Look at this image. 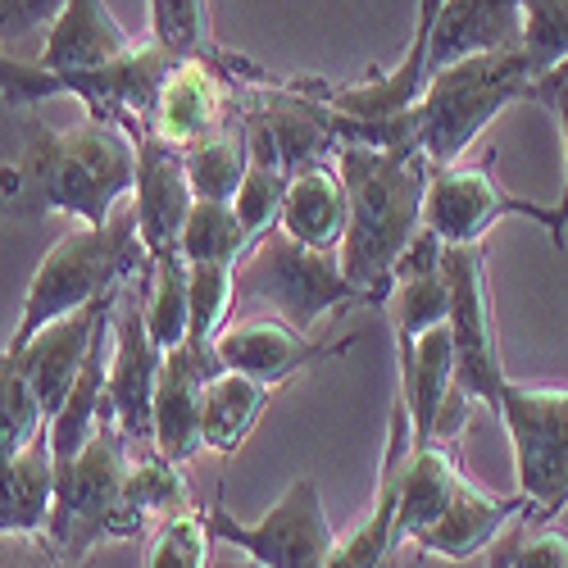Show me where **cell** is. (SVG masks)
Instances as JSON below:
<instances>
[{
  "label": "cell",
  "mask_w": 568,
  "mask_h": 568,
  "mask_svg": "<svg viewBox=\"0 0 568 568\" xmlns=\"http://www.w3.org/2000/svg\"><path fill=\"white\" fill-rule=\"evenodd\" d=\"M0 568H78L55 555L41 532H6L0 537Z\"/></svg>",
  "instance_id": "obj_39"
},
{
  "label": "cell",
  "mask_w": 568,
  "mask_h": 568,
  "mask_svg": "<svg viewBox=\"0 0 568 568\" xmlns=\"http://www.w3.org/2000/svg\"><path fill=\"white\" fill-rule=\"evenodd\" d=\"M128 468H132V446L119 433L114 409L105 400L97 437H91L73 459H55V505H51V524H45L41 537L55 546L60 559L87 568L97 546L132 541V537L146 532L123 500Z\"/></svg>",
  "instance_id": "obj_4"
},
{
  "label": "cell",
  "mask_w": 568,
  "mask_h": 568,
  "mask_svg": "<svg viewBox=\"0 0 568 568\" xmlns=\"http://www.w3.org/2000/svg\"><path fill=\"white\" fill-rule=\"evenodd\" d=\"M214 51L201 60H178L155 97L151 132L178 151L196 146V141L236 123V82L227 78V69L219 64Z\"/></svg>",
  "instance_id": "obj_14"
},
{
  "label": "cell",
  "mask_w": 568,
  "mask_h": 568,
  "mask_svg": "<svg viewBox=\"0 0 568 568\" xmlns=\"http://www.w3.org/2000/svg\"><path fill=\"white\" fill-rule=\"evenodd\" d=\"M355 342L364 337L351 333L337 342H314L310 333H296L292 323H282L273 314H242V318H227V327L214 337V359L227 373H246V377H260V383L287 387L292 377H301L323 359H337Z\"/></svg>",
  "instance_id": "obj_13"
},
{
  "label": "cell",
  "mask_w": 568,
  "mask_h": 568,
  "mask_svg": "<svg viewBox=\"0 0 568 568\" xmlns=\"http://www.w3.org/2000/svg\"><path fill=\"white\" fill-rule=\"evenodd\" d=\"M64 0H0V41L28 37L32 28H51Z\"/></svg>",
  "instance_id": "obj_40"
},
{
  "label": "cell",
  "mask_w": 568,
  "mask_h": 568,
  "mask_svg": "<svg viewBox=\"0 0 568 568\" xmlns=\"http://www.w3.org/2000/svg\"><path fill=\"white\" fill-rule=\"evenodd\" d=\"M45 428H51V418H45L41 396L28 383L19 355L0 351V459L28 450Z\"/></svg>",
  "instance_id": "obj_29"
},
{
  "label": "cell",
  "mask_w": 568,
  "mask_h": 568,
  "mask_svg": "<svg viewBox=\"0 0 568 568\" xmlns=\"http://www.w3.org/2000/svg\"><path fill=\"white\" fill-rule=\"evenodd\" d=\"M123 500H128L132 518H136V524L146 528V532H151L155 524H164V518L182 514V509H196L182 464L164 459L160 450H132V468H128V483H123Z\"/></svg>",
  "instance_id": "obj_28"
},
{
  "label": "cell",
  "mask_w": 568,
  "mask_h": 568,
  "mask_svg": "<svg viewBox=\"0 0 568 568\" xmlns=\"http://www.w3.org/2000/svg\"><path fill=\"white\" fill-rule=\"evenodd\" d=\"M141 310H146V333L169 355L192 333V282H186L182 251L151 255L146 282H141Z\"/></svg>",
  "instance_id": "obj_26"
},
{
  "label": "cell",
  "mask_w": 568,
  "mask_h": 568,
  "mask_svg": "<svg viewBox=\"0 0 568 568\" xmlns=\"http://www.w3.org/2000/svg\"><path fill=\"white\" fill-rule=\"evenodd\" d=\"M146 268H151V251L141 242L136 210L128 196L101 227H78L45 251V260L37 264V273L28 282L19 327L10 333L6 351H23L41 327H51L87 305L114 296L128 282L146 277Z\"/></svg>",
  "instance_id": "obj_3"
},
{
  "label": "cell",
  "mask_w": 568,
  "mask_h": 568,
  "mask_svg": "<svg viewBox=\"0 0 568 568\" xmlns=\"http://www.w3.org/2000/svg\"><path fill=\"white\" fill-rule=\"evenodd\" d=\"M282 196H287V173H277L268 164H251L242 192H236V201H232V214H236V223H242L251 246L282 223Z\"/></svg>",
  "instance_id": "obj_35"
},
{
  "label": "cell",
  "mask_w": 568,
  "mask_h": 568,
  "mask_svg": "<svg viewBox=\"0 0 568 568\" xmlns=\"http://www.w3.org/2000/svg\"><path fill=\"white\" fill-rule=\"evenodd\" d=\"M537 82L541 78L524 51H491V55L446 64L433 73L423 101L409 110L414 141L423 146V155L433 160V169H446V164L464 160L473 151V141L509 105L532 101Z\"/></svg>",
  "instance_id": "obj_5"
},
{
  "label": "cell",
  "mask_w": 568,
  "mask_h": 568,
  "mask_svg": "<svg viewBox=\"0 0 568 568\" xmlns=\"http://www.w3.org/2000/svg\"><path fill=\"white\" fill-rule=\"evenodd\" d=\"M464 478L468 473L450 446H442V442L409 446V455L400 464V483H396V524H392L396 550H400V541H414L423 528L437 524Z\"/></svg>",
  "instance_id": "obj_22"
},
{
  "label": "cell",
  "mask_w": 568,
  "mask_h": 568,
  "mask_svg": "<svg viewBox=\"0 0 568 568\" xmlns=\"http://www.w3.org/2000/svg\"><path fill=\"white\" fill-rule=\"evenodd\" d=\"M223 373L214 359V346L182 342L164 355L160 383H155V450L173 464H186L205 450L201 442V405L210 377Z\"/></svg>",
  "instance_id": "obj_16"
},
{
  "label": "cell",
  "mask_w": 568,
  "mask_h": 568,
  "mask_svg": "<svg viewBox=\"0 0 568 568\" xmlns=\"http://www.w3.org/2000/svg\"><path fill=\"white\" fill-rule=\"evenodd\" d=\"M364 305V296L346 282L337 251H310L292 242L282 227L242 255L236 264V287H232V318L242 314H273L292 323L296 333H314V323Z\"/></svg>",
  "instance_id": "obj_6"
},
{
  "label": "cell",
  "mask_w": 568,
  "mask_h": 568,
  "mask_svg": "<svg viewBox=\"0 0 568 568\" xmlns=\"http://www.w3.org/2000/svg\"><path fill=\"white\" fill-rule=\"evenodd\" d=\"M442 6L446 0H418L414 37L387 73H373L355 87H337V82H323V78H292V87L314 97L318 105H327L333 114L355 119V123H387L396 114H409L433 82V28H437Z\"/></svg>",
  "instance_id": "obj_11"
},
{
  "label": "cell",
  "mask_w": 568,
  "mask_h": 568,
  "mask_svg": "<svg viewBox=\"0 0 568 568\" xmlns=\"http://www.w3.org/2000/svg\"><path fill=\"white\" fill-rule=\"evenodd\" d=\"M55 505V455L51 428L14 459H0V537L6 532H45Z\"/></svg>",
  "instance_id": "obj_25"
},
{
  "label": "cell",
  "mask_w": 568,
  "mask_h": 568,
  "mask_svg": "<svg viewBox=\"0 0 568 568\" xmlns=\"http://www.w3.org/2000/svg\"><path fill=\"white\" fill-rule=\"evenodd\" d=\"M0 214H6V201H0Z\"/></svg>",
  "instance_id": "obj_44"
},
{
  "label": "cell",
  "mask_w": 568,
  "mask_h": 568,
  "mask_svg": "<svg viewBox=\"0 0 568 568\" xmlns=\"http://www.w3.org/2000/svg\"><path fill=\"white\" fill-rule=\"evenodd\" d=\"M114 296H119V292H114ZM114 296L87 305V310L69 314V318H60V323H51V327H41V333H37L23 351H10V355H19L28 383L37 387L45 418H55V414L64 409V400H69V392H73V383H78V373H82L91 346H97L101 323H105L110 310H114Z\"/></svg>",
  "instance_id": "obj_17"
},
{
  "label": "cell",
  "mask_w": 568,
  "mask_h": 568,
  "mask_svg": "<svg viewBox=\"0 0 568 568\" xmlns=\"http://www.w3.org/2000/svg\"><path fill=\"white\" fill-rule=\"evenodd\" d=\"M550 78H568V60H564V64H559V69H555ZM541 82H546V78H541Z\"/></svg>",
  "instance_id": "obj_43"
},
{
  "label": "cell",
  "mask_w": 568,
  "mask_h": 568,
  "mask_svg": "<svg viewBox=\"0 0 568 568\" xmlns=\"http://www.w3.org/2000/svg\"><path fill=\"white\" fill-rule=\"evenodd\" d=\"M151 41L178 60H201L214 51L210 41V0H146Z\"/></svg>",
  "instance_id": "obj_33"
},
{
  "label": "cell",
  "mask_w": 568,
  "mask_h": 568,
  "mask_svg": "<svg viewBox=\"0 0 568 568\" xmlns=\"http://www.w3.org/2000/svg\"><path fill=\"white\" fill-rule=\"evenodd\" d=\"M223 568H264V564H255V559H236V564H223Z\"/></svg>",
  "instance_id": "obj_42"
},
{
  "label": "cell",
  "mask_w": 568,
  "mask_h": 568,
  "mask_svg": "<svg viewBox=\"0 0 568 568\" xmlns=\"http://www.w3.org/2000/svg\"><path fill=\"white\" fill-rule=\"evenodd\" d=\"M337 169L346 182V236H342V273L364 296V305L383 310L396 282V264L423 232V201H428L433 160L418 141L400 146H342Z\"/></svg>",
  "instance_id": "obj_2"
},
{
  "label": "cell",
  "mask_w": 568,
  "mask_h": 568,
  "mask_svg": "<svg viewBox=\"0 0 568 568\" xmlns=\"http://www.w3.org/2000/svg\"><path fill=\"white\" fill-rule=\"evenodd\" d=\"M496 414L514 446L518 496L528 500L524 528H546L568 505V387H528L509 377Z\"/></svg>",
  "instance_id": "obj_7"
},
{
  "label": "cell",
  "mask_w": 568,
  "mask_h": 568,
  "mask_svg": "<svg viewBox=\"0 0 568 568\" xmlns=\"http://www.w3.org/2000/svg\"><path fill=\"white\" fill-rule=\"evenodd\" d=\"M518 51L528 55L537 78H550L568 60V0H524V41Z\"/></svg>",
  "instance_id": "obj_34"
},
{
  "label": "cell",
  "mask_w": 568,
  "mask_h": 568,
  "mask_svg": "<svg viewBox=\"0 0 568 568\" xmlns=\"http://www.w3.org/2000/svg\"><path fill=\"white\" fill-rule=\"evenodd\" d=\"M524 532H528L524 524H514V528L491 546V564H487V568H509V564H514V546H518V537H524Z\"/></svg>",
  "instance_id": "obj_41"
},
{
  "label": "cell",
  "mask_w": 568,
  "mask_h": 568,
  "mask_svg": "<svg viewBox=\"0 0 568 568\" xmlns=\"http://www.w3.org/2000/svg\"><path fill=\"white\" fill-rule=\"evenodd\" d=\"M532 101L546 105L559 119V136H564V186H559V201L550 205V246L564 251L568 246V78H546L537 82Z\"/></svg>",
  "instance_id": "obj_37"
},
{
  "label": "cell",
  "mask_w": 568,
  "mask_h": 568,
  "mask_svg": "<svg viewBox=\"0 0 568 568\" xmlns=\"http://www.w3.org/2000/svg\"><path fill=\"white\" fill-rule=\"evenodd\" d=\"M0 97H6V105L14 114H23V110L32 114L37 105L69 97V91H64V78L55 69H45L37 60H14V55L0 51Z\"/></svg>",
  "instance_id": "obj_36"
},
{
  "label": "cell",
  "mask_w": 568,
  "mask_h": 568,
  "mask_svg": "<svg viewBox=\"0 0 568 568\" xmlns=\"http://www.w3.org/2000/svg\"><path fill=\"white\" fill-rule=\"evenodd\" d=\"M205 524L214 541L236 546L246 559L264 568H327L337 550V532H333V518H327L323 491L310 478H296L260 524H242L214 496L205 509Z\"/></svg>",
  "instance_id": "obj_8"
},
{
  "label": "cell",
  "mask_w": 568,
  "mask_h": 568,
  "mask_svg": "<svg viewBox=\"0 0 568 568\" xmlns=\"http://www.w3.org/2000/svg\"><path fill=\"white\" fill-rule=\"evenodd\" d=\"M346 219H351V201H346V182L337 160L323 164H305L296 173H287V196H282V232L292 242L310 246V251H342L346 236Z\"/></svg>",
  "instance_id": "obj_21"
},
{
  "label": "cell",
  "mask_w": 568,
  "mask_h": 568,
  "mask_svg": "<svg viewBox=\"0 0 568 568\" xmlns=\"http://www.w3.org/2000/svg\"><path fill=\"white\" fill-rule=\"evenodd\" d=\"M214 532L205 524V509H182L151 528L141 568H210Z\"/></svg>",
  "instance_id": "obj_31"
},
{
  "label": "cell",
  "mask_w": 568,
  "mask_h": 568,
  "mask_svg": "<svg viewBox=\"0 0 568 568\" xmlns=\"http://www.w3.org/2000/svg\"><path fill=\"white\" fill-rule=\"evenodd\" d=\"M141 282L136 277L114 296V355H110V409L119 433L132 450H155V383L164 351L146 333V310H141Z\"/></svg>",
  "instance_id": "obj_12"
},
{
  "label": "cell",
  "mask_w": 568,
  "mask_h": 568,
  "mask_svg": "<svg viewBox=\"0 0 568 568\" xmlns=\"http://www.w3.org/2000/svg\"><path fill=\"white\" fill-rule=\"evenodd\" d=\"M396 396L409 409V433L414 446H433L437 442V418L446 400L455 396V346H450V327L437 323L418 337L414 359L396 368Z\"/></svg>",
  "instance_id": "obj_23"
},
{
  "label": "cell",
  "mask_w": 568,
  "mask_h": 568,
  "mask_svg": "<svg viewBox=\"0 0 568 568\" xmlns=\"http://www.w3.org/2000/svg\"><path fill=\"white\" fill-rule=\"evenodd\" d=\"M282 387L273 383H260V377H246V373H214L210 377V387H205V405H201V442L205 450L214 455H236L251 433H255V423L264 418V409L277 400Z\"/></svg>",
  "instance_id": "obj_24"
},
{
  "label": "cell",
  "mask_w": 568,
  "mask_h": 568,
  "mask_svg": "<svg viewBox=\"0 0 568 568\" xmlns=\"http://www.w3.org/2000/svg\"><path fill=\"white\" fill-rule=\"evenodd\" d=\"M182 164H186V182H192V196L196 201H214V205H232L242 182L251 173V141H246V128L236 119L232 128L196 141V146L182 151Z\"/></svg>",
  "instance_id": "obj_27"
},
{
  "label": "cell",
  "mask_w": 568,
  "mask_h": 568,
  "mask_svg": "<svg viewBox=\"0 0 568 568\" xmlns=\"http://www.w3.org/2000/svg\"><path fill=\"white\" fill-rule=\"evenodd\" d=\"M442 273L450 292V346H455V387L473 400L500 409V396L509 387V373L496 351V323H491V296H487V251L483 246H442Z\"/></svg>",
  "instance_id": "obj_9"
},
{
  "label": "cell",
  "mask_w": 568,
  "mask_h": 568,
  "mask_svg": "<svg viewBox=\"0 0 568 568\" xmlns=\"http://www.w3.org/2000/svg\"><path fill=\"white\" fill-rule=\"evenodd\" d=\"M524 0H446L433 28V73L473 55L518 51Z\"/></svg>",
  "instance_id": "obj_20"
},
{
  "label": "cell",
  "mask_w": 568,
  "mask_h": 568,
  "mask_svg": "<svg viewBox=\"0 0 568 568\" xmlns=\"http://www.w3.org/2000/svg\"><path fill=\"white\" fill-rule=\"evenodd\" d=\"M509 568H568V532L559 528H528L514 546Z\"/></svg>",
  "instance_id": "obj_38"
},
{
  "label": "cell",
  "mask_w": 568,
  "mask_h": 568,
  "mask_svg": "<svg viewBox=\"0 0 568 568\" xmlns=\"http://www.w3.org/2000/svg\"><path fill=\"white\" fill-rule=\"evenodd\" d=\"M182 260L186 264H205V260H223V264H242V255L251 251L242 223H236L232 205H214V201H196L182 227Z\"/></svg>",
  "instance_id": "obj_30"
},
{
  "label": "cell",
  "mask_w": 568,
  "mask_h": 568,
  "mask_svg": "<svg viewBox=\"0 0 568 568\" xmlns=\"http://www.w3.org/2000/svg\"><path fill=\"white\" fill-rule=\"evenodd\" d=\"M186 282H192V333L186 342L214 346V337L232 318V287H236V264L205 260V264H186Z\"/></svg>",
  "instance_id": "obj_32"
},
{
  "label": "cell",
  "mask_w": 568,
  "mask_h": 568,
  "mask_svg": "<svg viewBox=\"0 0 568 568\" xmlns=\"http://www.w3.org/2000/svg\"><path fill=\"white\" fill-rule=\"evenodd\" d=\"M528 514V500L524 496H491L483 491L478 483H459L455 500L446 505V514L437 518L433 528H423L414 537V550L418 555H437V559H450V564H464L473 555L491 550L514 524H524Z\"/></svg>",
  "instance_id": "obj_18"
},
{
  "label": "cell",
  "mask_w": 568,
  "mask_h": 568,
  "mask_svg": "<svg viewBox=\"0 0 568 568\" xmlns=\"http://www.w3.org/2000/svg\"><path fill=\"white\" fill-rule=\"evenodd\" d=\"M136 45V37L110 14L105 0H64V10L45 28V45L37 64L55 69V73H73V69H101L114 64L119 55H128Z\"/></svg>",
  "instance_id": "obj_19"
},
{
  "label": "cell",
  "mask_w": 568,
  "mask_h": 568,
  "mask_svg": "<svg viewBox=\"0 0 568 568\" xmlns=\"http://www.w3.org/2000/svg\"><path fill=\"white\" fill-rule=\"evenodd\" d=\"M496 155L483 160H455L446 169H433L428 201H423V227L442 246H483V236L505 219H532L550 232V205L509 196L500 178L491 173Z\"/></svg>",
  "instance_id": "obj_10"
},
{
  "label": "cell",
  "mask_w": 568,
  "mask_h": 568,
  "mask_svg": "<svg viewBox=\"0 0 568 568\" xmlns=\"http://www.w3.org/2000/svg\"><path fill=\"white\" fill-rule=\"evenodd\" d=\"M132 146H136V186H132V210H136V227H141V242H146L151 255L164 251H182V227L186 214H192L196 196H192V182H186V164L182 151L160 141L151 128L132 132Z\"/></svg>",
  "instance_id": "obj_15"
},
{
  "label": "cell",
  "mask_w": 568,
  "mask_h": 568,
  "mask_svg": "<svg viewBox=\"0 0 568 568\" xmlns=\"http://www.w3.org/2000/svg\"><path fill=\"white\" fill-rule=\"evenodd\" d=\"M136 186L132 136L105 119L51 128L37 114L23 128V151L0 169L6 219L64 214L82 227H101Z\"/></svg>",
  "instance_id": "obj_1"
}]
</instances>
